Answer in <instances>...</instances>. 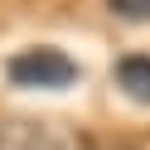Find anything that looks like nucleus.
<instances>
[{"instance_id": "1", "label": "nucleus", "mask_w": 150, "mask_h": 150, "mask_svg": "<svg viewBox=\"0 0 150 150\" xmlns=\"http://www.w3.org/2000/svg\"><path fill=\"white\" fill-rule=\"evenodd\" d=\"M5 78L15 87H29V92H63L78 82V63L58 49H24L5 63Z\"/></svg>"}, {"instance_id": "2", "label": "nucleus", "mask_w": 150, "mask_h": 150, "mask_svg": "<svg viewBox=\"0 0 150 150\" xmlns=\"http://www.w3.org/2000/svg\"><path fill=\"white\" fill-rule=\"evenodd\" d=\"M116 87L126 92L131 102L150 107V53H126L116 63Z\"/></svg>"}, {"instance_id": "3", "label": "nucleus", "mask_w": 150, "mask_h": 150, "mask_svg": "<svg viewBox=\"0 0 150 150\" xmlns=\"http://www.w3.org/2000/svg\"><path fill=\"white\" fill-rule=\"evenodd\" d=\"M107 10L116 20H131V24H150V0H107Z\"/></svg>"}]
</instances>
